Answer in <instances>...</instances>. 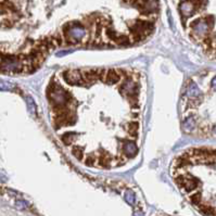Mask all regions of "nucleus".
<instances>
[{
	"mask_svg": "<svg viewBox=\"0 0 216 216\" xmlns=\"http://www.w3.org/2000/svg\"><path fill=\"white\" fill-rule=\"evenodd\" d=\"M47 94L50 103L53 108L57 106H66L68 102H71L72 94L66 91L65 89L59 85V82H51L48 86L47 89Z\"/></svg>",
	"mask_w": 216,
	"mask_h": 216,
	"instance_id": "nucleus-1",
	"label": "nucleus"
},
{
	"mask_svg": "<svg viewBox=\"0 0 216 216\" xmlns=\"http://www.w3.org/2000/svg\"><path fill=\"white\" fill-rule=\"evenodd\" d=\"M119 91L122 94L127 96V98H137L138 92H139V88L137 82H135L131 78H127L122 85L119 86Z\"/></svg>",
	"mask_w": 216,
	"mask_h": 216,
	"instance_id": "nucleus-2",
	"label": "nucleus"
},
{
	"mask_svg": "<svg viewBox=\"0 0 216 216\" xmlns=\"http://www.w3.org/2000/svg\"><path fill=\"white\" fill-rule=\"evenodd\" d=\"M62 76L64 78L68 85H77V86H84L86 85L85 80L82 78V75L80 71H75V70H71V71L63 72Z\"/></svg>",
	"mask_w": 216,
	"mask_h": 216,
	"instance_id": "nucleus-3",
	"label": "nucleus"
},
{
	"mask_svg": "<svg viewBox=\"0 0 216 216\" xmlns=\"http://www.w3.org/2000/svg\"><path fill=\"white\" fill-rule=\"evenodd\" d=\"M123 153L125 154L128 159H133L138 153V148L134 141H125L124 145L122 146Z\"/></svg>",
	"mask_w": 216,
	"mask_h": 216,
	"instance_id": "nucleus-4",
	"label": "nucleus"
},
{
	"mask_svg": "<svg viewBox=\"0 0 216 216\" xmlns=\"http://www.w3.org/2000/svg\"><path fill=\"white\" fill-rule=\"evenodd\" d=\"M82 75L87 85L96 82L99 80V77H98V70H86V71L82 72Z\"/></svg>",
	"mask_w": 216,
	"mask_h": 216,
	"instance_id": "nucleus-5",
	"label": "nucleus"
},
{
	"mask_svg": "<svg viewBox=\"0 0 216 216\" xmlns=\"http://www.w3.org/2000/svg\"><path fill=\"white\" fill-rule=\"evenodd\" d=\"M179 9H180L182 14L185 15V16H190V15H192L194 10H196L194 3L191 2V1H185V2H182V4H180V7H179Z\"/></svg>",
	"mask_w": 216,
	"mask_h": 216,
	"instance_id": "nucleus-6",
	"label": "nucleus"
},
{
	"mask_svg": "<svg viewBox=\"0 0 216 216\" xmlns=\"http://www.w3.org/2000/svg\"><path fill=\"white\" fill-rule=\"evenodd\" d=\"M119 80H121L119 73L115 71V70H109V71L105 73L104 80L105 82H108V84H116V82H119Z\"/></svg>",
	"mask_w": 216,
	"mask_h": 216,
	"instance_id": "nucleus-7",
	"label": "nucleus"
},
{
	"mask_svg": "<svg viewBox=\"0 0 216 216\" xmlns=\"http://www.w3.org/2000/svg\"><path fill=\"white\" fill-rule=\"evenodd\" d=\"M192 27H194V31L199 35H204L208 29V24L205 22H201L200 20L194 21V22L192 23Z\"/></svg>",
	"mask_w": 216,
	"mask_h": 216,
	"instance_id": "nucleus-8",
	"label": "nucleus"
},
{
	"mask_svg": "<svg viewBox=\"0 0 216 216\" xmlns=\"http://www.w3.org/2000/svg\"><path fill=\"white\" fill-rule=\"evenodd\" d=\"M200 94H201V91H200L199 87L196 86V82H190V84L188 86V90H187L188 96L190 98H196V97H199Z\"/></svg>",
	"mask_w": 216,
	"mask_h": 216,
	"instance_id": "nucleus-9",
	"label": "nucleus"
},
{
	"mask_svg": "<svg viewBox=\"0 0 216 216\" xmlns=\"http://www.w3.org/2000/svg\"><path fill=\"white\" fill-rule=\"evenodd\" d=\"M182 187H184L186 189V191H192L198 187V180H196L194 178H186L184 184Z\"/></svg>",
	"mask_w": 216,
	"mask_h": 216,
	"instance_id": "nucleus-10",
	"label": "nucleus"
},
{
	"mask_svg": "<svg viewBox=\"0 0 216 216\" xmlns=\"http://www.w3.org/2000/svg\"><path fill=\"white\" fill-rule=\"evenodd\" d=\"M138 129H139V124H138L136 121L129 122L127 124V133L129 136L137 137V135H138Z\"/></svg>",
	"mask_w": 216,
	"mask_h": 216,
	"instance_id": "nucleus-11",
	"label": "nucleus"
},
{
	"mask_svg": "<svg viewBox=\"0 0 216 216\" xmlns=\"http://www.w3.org/2000/svg\"><path fill=\"white\" fill-rule=\"evenodd\" d=\"M194 127H196V121L194 117H187L182 123V128L186 133H190Z\"/></svg>",
	"mask_w": 216,
	"mask_h": 216,
	"instance_id": "nucleus-12",
	"label": "nucleus"
},
{
	"mask_svg": "<svg viewBox=\"0 0 216 216\" xmlns=\"http://www.w3.org/2000/svg\"><path fill=\"white\" fill-rule=\"evenodd\" d=\"M61 140L63 141L64 145H72L73 141L75 140V133L74 131H68V133H65L61 136Z\"/></svg>",
	"mask_w": 216,
	"mask_h": 216,
	"instance_id": "nucleus-13",
	"label": "nucleus"
},
{
	"mask_svg": "<svg viewBox=\"0 0 216 216\" xmlns=\"http://www.w3.org/2000/svg\"><path fill=\"white\" fill-rule=\"evenodd\" d=\"M200 211L205 215H216V210L208 205H200Z\"/></svg>",
	"mask_w": 216,
	"mask_h": 216,
	"instance_id": "nucleus-14",
	"label": "nucleus"
},
{
	"mask_svg": "<svg viewBox=\"0 0 216 216\" xmlns=\"http://www.w3.org/2000/svg\"><path fill=\"white\" fill-rule=\"evenodd\" d=\"M114 41H115L117 45H121V46L128 45V44L130 43V41H129V38H128L126 35H117Z\"/></svg>",
	"mask_w": 216,
	"mask_h": 216,
	"instance_id": "nucleus-15",
	"label": "nucleus"
},
{
	"mask_svg": "<svg viewBox=\"0 0 216 216\" xmlns=\"http://www.w3.org/2000/svg\"><path fill=\"white\" fill-rule=\"evenodd\" d=\"M15 86L11 82H4V80H0V90H7V91H11L14 90Z\"/></svg>",
	"mask_w": 216,
	"mask_h": 216,
	"instance_id": "nucleus-16",
	"label": "nucleus"
},
{
	"mask_svg": "<svg viewBox=\"0 0 216 216\" xmlns=\"http://www.w3.org/2000/svg\"><path fill=\"white\" fill-rule=\"evenodd\" d=\"M73 155H74V157L76 158L77 160L82 161V158H84V149H82V147H78V146H76V147L73 149Z\"/></svg>",
	"mask_w": 216,
	"mask_h": 216,
	"instance_id": "nucleus-17",
	"label": "nucleus"
},
{
	"mask_svg": "<svg viewBox=\"0 0 216 216\" xmlns=\"http://www.w3.org/2000/svg\"><path fill=\"white\" fill-rule=\"evenodd\" d=\"M125 200L127 201V203H129L130 205H133L135 203V194L133 191L127 190L125 194Z\"/></svg>",
	"mask_w": 216,
	"mask_h": 216,
	"instance_id": "nucleus-18",
	"label": "nucleus"
},
{
	"mask_svg": "<svg viewBox=\"0 0 216 216\" xmlns=\"http://www.w3.org/2000/svg\"><path fill=\"white\" fill-rule=\"evenodd\" d=\"M190 200L194 204H199L200 201H201V194H200V192H196V194H192V196H190Z\"/></svg>",
	"mask_w": 216,
	"mask_h": 216,
	"instance_id": "nucleus-19",
	"label": "nucleus"
},
{
	"mask_svg": "<svg viewBox=\"0 0 216 216\" xmlns=\"http://www.w3.org/2000/svg\"><path fill=\"white\" fill-rule=\"evenodd\" d=\"M27 104H28V109L32 113H35L36 112V105L34 103V100L32 99L31 97H27Z\"/></svg>",
	"mask_w": 216,
	"mask_h": 216,
	"instance_id": "nucleus-20",
	"label": "nucleus"
},
{
	"mask_svg": "<svg viewBox=\"0 0 216 216\" xmlns=\"http://www.w3.org/2000/svg\"><path fill=\"white\" fill-rule=\"evenodd\" d=\"M15 205H16V208H20V210L27 208V203H26L25 201H23V200H20V201H17L16 203H15Z\"/></svg>",
	"mask_w": 216,
	"mask_h": 216,
	"instance_id": "nucleus-21",
	"label": "nucleus"
},
{
	"mask_svg": "<svg viewBox=\"0 0 216 216\" xmlns=\"http://www.w3.org/2000/svg\"><path fill=\"white\" fill-rule=\"evenodd\" d=\"M86 164L87 165H92L94 163V158L92 157V155H89L88 158H87V160H86Z\"/></svg>",
	"mask_w": 216,
	"mask_h": 216,
	"instance_id": "nucleus-22",
	"label": "nucleus"
},
{
	"mask_svg": "<svg viewBox=\"0 0 216 216\" xmlns=\"http://www.w3.org/2000/svg\"><path fill=\"white\" fill-rule=\"evenodd\" d=\"M1 26H2V27H11V26H12V23L10 22L9 20H4V21L2 22V24H1Z\"/></svg>",
	"mask_w": 216,
	"mask_h": 216,
	"instance_id": "nucleus-23",
	"label": "nucleus"
},
{
	"mask_svg": "<svg viewBox=\"0 0 216 216\" xmlns=\"http://www.w3.org/2000/svg\"><path fill=\"white\" fill-rule=\"evenodd\" d=\"M211 84H212V87H213L214 89H216V76L212 80V82H211Z\"/></svg>",
	"mask_w": 216,
	"mask_h": 216,
	"instance_id": "nucleus-24",
	"label": "nucleus"
},
{
	"mask_svg": "<svg viewBox=\"0 0 216 216\" xmlns=\"http://www.w3.org/2000/svg\"><path fill=\"white\" fill-rule=\"evenodd\" d=\"M135 216H143V215H142L141 213H136L135 214Z\"/></svg>",
	"mask_w": 216,
	"mask_h": 216,
	"instance_id": "nucleus-25",
	"label": "nucleus"
},
{
	"mask_svg": "<svg viewBox=\"0 0 216 216\" xmlns=\"http://www.w3.org/2000/svg\"><path fill=\"white\" fill-rule=\"evenodd\" d=\"M214 131L216 133V126H214Z\"/></svg>",
	"mask_w": 216,
	"mask_h": 216,
	"instance_id": "nucleus-26",
	"label": "nucleus"
}]
</instances>
